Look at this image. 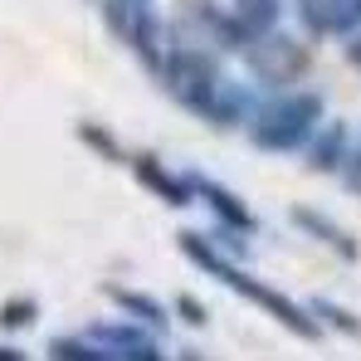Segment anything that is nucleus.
<instances>
[{"label":"nucleus","instance_id":"f257e3e1","mask_svg":"<svg viewBox=\"0 0 361 361\" xmlns=\"http://www.w3.org/2000/svg\"><path fill=\"white\" fill-rule=\"evenodd\" d=\"M317 118V103H307V98H293V103H279V108H269L264 122H259V142H279V147H288V142H298V132L307 122Z\"/></svg>","mask_w":361,"mask_h":361},{"label":"nucleus","instance_id":"f03ea898","mask_svg":"<svg viewBox=\"0 0 361 361\" xmlns=\"http://www.w3.org/2000/svg\"><path fill=\"white\" fill-rule=\"evenodd\" d=\"M361 20V0H307V25L317 30H342Z\"/></svg>","mask_w":361,"mask_h":361},{"label":"nucleus","instance_id":"7ed1b4c3","mask_svg":"<svg viewBox=\"0 0 361 361\" xmlns=\"http://www.w3.org/2000/svg\"><path fill=\"white\" fill-rule=\"evenodd\" d=\"M118 5H137V10H142V5H147V0H118Z\"/></svg>","mask_w":361,"mask_h":361}]
</instances>
